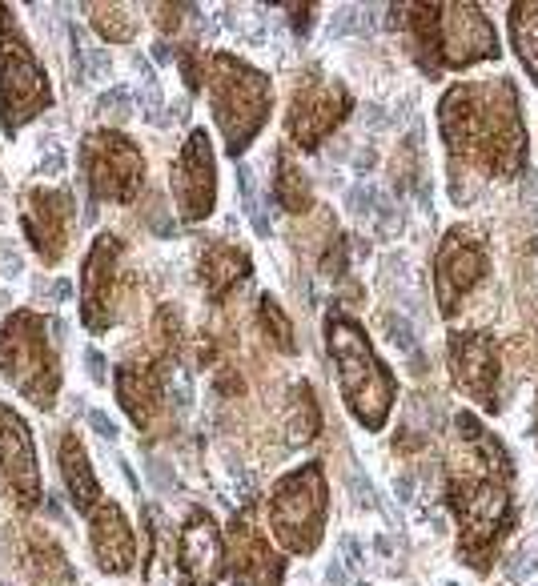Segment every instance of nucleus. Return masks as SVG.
I'll return each instance as SVG.
<instances>
[{"mask_svg": "<svg viewBox=\"0 0 538 586\" xmlns=\"http://www.w3.org/2000/svg\"><path fill=\"white\" fill-rule=\"evenodd\" d=\"M97 109H101L105 117H113V121H125V117H129V89H109V93L97 101Z\"/></svg>", "mask_w": 538, "mask_h": 586, "instance_id": "nucleus-30", "label": "nucleus"}, {"mask_svg": "<svg viewBox=\"0 0 538 586\" xmlns=\"http://www.w3.org/2000/svg\"><path fill=\"white\" fill-rule=\"evenodd\" d=\"M450 502L458 510L462 522V542L458 550L466 554L470 566H486V550L494 546V538L502 534L506 518H510V494L506 482L482 478V482H450Z\"/></svg>", "mask_w": 538, "mask_h": 586, "instance_id": "nucleus-9", "label": "nucleus"}, {"mask_svg": "<svg viewBox=\"0 0 538 586\" xmlns=\"http://www.w3.org/2000/svg\"><path fill=\"white\" fill-rule=\"evenodd\" d=\"M350 113V93L346 85L322 77V73H306L294 89V109H290V133L302 149H318Z\"/></svg>", "mask_w": 538, "mask_h": 586, "instance_id": "nucleus-11", "label": "nucleus"}, {"mask_svg": "<svg viewBox=\"0 0 538 586\" xmlns=\"http://www.w3.org/2000/svg\"><path fill=\"white\" fill-rule=\"evenodd\" d=\"M530 257H534V261H538V237H534V241H530Z\"/></svg>", "mask_w": 538, "mask_h": 586, "instance_id": "nucleus-38", "label": "nucleus"}, {"mask_svg": "<svg viewBox=\"0 0 538 586\" xmlns=\"http://www.w3.org/2000/svg\"><path fill=\"white\" fill-rule=\"evenodd\" d=\"M326 506H330V494H326V474L318 462L282 478L274 494H269V522H274L278 542L290 554L318 550L326 530Z\"/></svg>", "mask_w": 538, "mask_h": 586, "instance_id": "nucleus-6", "label": "nucleus"}, {"mask_svg": "<svg viewBox=\"0 0 538 586\" xmlns=\"http://www.w3.org/2000/svg\"><path fill=\"white\" fill-rule=\"evenodd\" d=\"M117 394H121V406L125 414L141 426V430H153L157 418H161V382L153 370H137V366H121L117 370Z\"/></svg>", "mask_w": 538, "mask_h": 586, "instance_id": "nucleus-20", "label": "nucleus"}, {"mask_svg": "<svg viewBox=\"0 0 538 586\" xmlns=\"http://www.w3.org/2000/svg\"><path fill=\"white\" fill-rule=\"evenodd\" d=\"M386 330H390V342L414 362V374H426V366H422V350H418V342H414V330H410V322L406 318H394V314H386Z\"/></svg>", "mask_w": 538, "mask_h": 586, "instance_id": "nucleus-29", "label": "nucleus"}, {"mask_svg": "<svg viewBox=\"0 0 538 586\" xmlns=\"http://www.w3.org/2000/svg\"><path fill=\"white\" fill-rule=\"evenodd\" d=\"M0 378L13 382L33 406L53 410L61 390V370L53 346L45 338V318L33 310H17L0 330Z\"/></svg>", "mask_w": 538, "mask_h": 586, "instance_id": "nucleus-5", "label": "nucleus"}, {"mask_svg": "<svg viewBox=\"0 0 538 586\" xmlns=\"http://www.w3.org/2000/svg\"><path fill=\"white\" fill-rule=\"evenodd\" d=\"M486 273V253L482 245L466 233V229H450L442 249H438V261H434V289H438V310L442 314H454L462 293H470Z\"/></svg>", "mask_w": 538, "mask_h": 586, "instance_id": "nucleus-14", "label": "nucleus"}, {"mask_svg": "<svg viewBox=\"0 0 538 586\" xmlns=\"http://www.w3.org/2000/svg\"><path fill=\"white\" fill-rule=\"evenodd\" d=\"M25 574L37 586H73L77 582L65 550L41 530H29V538H25Z\"/></svg>", "mask_w": 538, "mask_h": 586, "instance_id": "nucleus-21", "label": "nucleus"}, {"mask_svg": "<svg viewBox=\"0 0 538 586\" xmlns=\"http://www.w3.org/2000/svg\"><path fill=\"white\" fill-rule=\"evenodd\" d=\"M13 25H17L13 9H9V5H0V41H9V37H13Z\"/></svg>", "mask_w": 538, "mask_h": 586, "instance_id": "nucleus-36", "label": "nucleus"}, {"mask_svg": "<svg viewBox=\"0 0 538 586\" xmlns=\"http://www.w3.org/2000/svg\"><path fill=\"white\" fill-rule=\"evenodd\" d=\"M61 474H65V486H69L73 506L81 514H93V506L101 502V486H97V474H93L89 454L77 442V434H65L61 438Z\"/></svg>", "mask_w": 538, "mask_h": 586, "instance_id": "nucleus-22", "label": "nucleus"}, {"mask_svg": "<svg viewBox=\"0 0 538 586\" xmlns=\"http://www.w3.org/2000/svg\"><path fill=\"white\" fill-rule=\"evenodd\" d=\"M0 474H5L17 506L33 510L45 494L41 486V466H37V450H33V434L25 426V418L0 402Z\"/></svg>", "mask_w": 538, "mask_h": 586, "instance_id": "nucleus-13", "label": "nucleus"}, {"mask_svg": "<svg viewBox=\"0 0 538 586\" xmlns=\"http://www.w3.org/2000/svg\"><path fill=\"white\" fill-rule=\"evenodd\" d=\"M257 314H261V326L269 330V338H274V346H278L282 354H294V350H298V342H294V326H290V318L282 314V306H278L274 298H269V293H265V298H261V306H257Z\"/></svg>", "mask_w": 538, "mask_h": 586, "instance_id": "nucleus-28", "label": "nucleus"}, {"mask_svg": "<svg viewBox=\"0 0 538 586\" xmlns=\"http://www.w3.org/2000/svg\"><path fill=\"white\" fill-rule=\"evenodd\" d=\"M229 546H233V582H253V586L282 582V558L269 550L265 534L249 522V514H233Z\"/></svg>", "mask_w": 538, "mask_h": 586, "instance_id": "nucleus-18", "label": "nucleus"}, {"mask_svg": "<svg viewBox=\"0 0 538 586\" xmlns=\"http://www.w3.org/2000/svg\"><path fill=\"white\" fill-rule=\"evenodd\" d=\"M290 442L294 446H306L318 438L322 430V414H318V402H314V390L310 386H298L294 390V410H290Z\"/></svg>", "mask_w": 538, "mask_h": 586, "instance_id": "nucleus-25", "label": "nucleus"}, {"mask_svg": "<svg viewBox=\"0 0 538 586\" xmlns=\"http://www.w3.org/2000/svg\"><path fill=\"white\" fill-rule=\"evenodd\" d=\"M209 105H213L217 129L225 133L229 157H241L249 149V141L261 133V125L269 121L274 85L253 65H245L229 53H213L209 57Z\"/></svg>", "mask_w": 538, "mask_h": 586, "instance_id": "nucleus-3", "label": "nucleus"}, {"mask_svg": "<svg viewBox=\"0 0 538 586\" xmlns=\"http://www.w3.org/2000/svg\"><path fill=\"white\" fill-rule=\"evenodd\" d=\"M81 177L93 201L129 205L145 181V157L125 133L97 129L81 145Z\"/></svg>", "mask_w": 538, "mask_h": 586, "instance_id": "nucleus-7", "label": "nucleus"}, {"mask_svg": "<svg viewBox=\"0 0 538 586\" xmlns=\"http://www.w3.org/2000/svg\"><path fill=\"white\" fill-rule=\"evenodd\" d=\"M450 366L454 382L482 406H494V382H498V354L490 334H454L450 338Z\"/></svg>", "mask_w": 538, "mask_h": 586, "instance_id": "nucleus-17", "label": "nucleus"}, {"mask_svg": "<svg viewBox=\"0 0 538 586\" xmlns=\"http://www.w3.org/2000/svg\"><path fill=\"white\" fill-rule=\"evenodd\" d=\"M125 249L117 233H101L85 257L81 269V322L89 334H105L117 322L121 302V273H125Z\"/></svg>", "mask_w": 538, "mask_h": 586, "instance_id": "nucleus-10", "label": "nucleus"}, {"mask_svg": "<svg viewBox=\"0 0 538 586\" xmlns=\"http://www.w3.org/2000/svg\"><path fill=\"white\" fill-rule=\"evenodd\" d=\"M326 338H330V358H334V366H338V386H342V398H346L350 414H354L366 430H382L386 418H390V406H394V398H398L394 374L374 358L366 334H362L350 318L330 314Z\"/></svg>", "mask_w": 538, "mask_h": 586, "instance_id": "nucleus-2", "label": "nucleus"}, {"mask_svg": "<svg viewBox=\"0 0 538 586\" xmlns=\"http://www.w3.org/2000/svg\"><path fill=\"white\" fill-rule=\"evenodd\" d=\"M89 542L97 554V566L109 574H129L133 558H137V542H133V526L125 522L117 502H97L89 514Z\"/></svg>", "mask_w": 538, "mask_h": 586, "instance_id": "nucleus-19", "label": "nucleus"}, {"mask_svg": "<svg viewBox=\"0 0 538 586\" xmlns=\"http://www.w3.org/2000/svg\"><path fill=\"white\" fill-rule=\"evenodd\" d=\"M221 570H225L221 530H217V522L205 510H197L181 526V542H177V574H181V586H213L221 578Z\"/></svg>", "mask_w": 538, "mask_h": 586, "instance_id": "nucleus-16", "label": "nucleus"}, {"mask_svg": "<svg viewBox=\"0 0 538 586\" xmlns=\"http://www.w3.org/2000/svg\"><path fill=\"white\" fill-rule=\"evenodd\" d=\"M181 13H189V9H173V5H157V25L169 33V29H177L181 25Z\"/></svg>", "mask_w": 538, "mask_h": 586, "instance_id": "nucleus-31", "label": "nucleus"}, {"mask_svg": "<svg viewBox=\"0 0 538 586\" xmlns=\"http://www.w3.org/2000/svg\"><path fill=\"white\" fill-rule=\"evenodd\" d=\"M274 197H278V205H286L290 213H306V209H310V181L302 177V169H294V165H290V157H286V153H282V161H278Z\"/></svg>", "mask_w": 538, "mask_h": 586, "instance_id": "nucleus-26", "label": "nucleus"}, {"mask_svg": "<svg viewBox=\"0 0 538 586\" xmlns=\"http://www.w3.org/2000/svg\"><path fill=\"white\" fill-rule=\"evenodd\" d=\"M21 225H25V237L33 241V249L57 265L65 245H69V225H73V197L61 193V189H29L25 193V205H21Z\"/></svg>", "mask_w": 538, "mask_h": 586, "instance_id": "nucleus-15", "label": "nucleus"}, {"mask_svg": "<svg viewBox=\"0 0 538 586\" xmlns=\"http://www.w3.org/2000/svg\"><path fill=\"white\" fill-rule=\"evenodd\" d=\"M522 201L534 205V221H538V173H526V181H522Z\"/></svg>", "mask_w": 538, "mask_h": 586, "instance_id": "nucleus-34", "label": "nucleus"}, {"mask_svg": "<svg viewBox=\"0 0 538 586\" xmlns=\"http://www.w3.org/2000/svg\"><path fill=\"white\" fill-rule=\"evenodd\" d=\"M89 422L97 426V434H101V438H109V442L117 438V426H113V422H109V418H105L101 410H93V414H89Z\"/></svg>", "mask_w": 538, "mask_h": 586, "instance_id": "nucleus-35", "label": "nucleus"}, {"mask_svg": "<svg viewBox=\"0 0 538 586\" xmlns=\"http://www.w3.org/2000/svg\"><path fill=\"white\" fill-rule=\"evenodd\" d=\"M438 125L446 149L458 161H478L498 177L522 173L526 129L518 117V97L510 81L494 85H454L438 105Z\"/></svg>", "mask_w": 538, "mask_h": 586, "instance_id": "nucleus-1", "label": "nucleus"}, {"mask_svg": "<svg viewBox=\"0 0 538 586\" xmlns=\"http://www.w3.org/2000/svg\"><path fill=\"white\" fill-rule=\"evenodd\" d=\"M458 434H462L466 442H478V438H482V426H478V418H474V414H458Z\"/></svg>", "mask_w": 538, "mask_h": 586, "instance_id": "nucleus-33", "label": "nucleus"}, {"mask_svg": "<svg viewBox=\"0 0 538 586\" xmlns=\"http://www.w3.org/2000/svg\"><path fill=\"white\" fill-rule=\"evenodd\" d=\"M49 105H53V89L37 53L21 37L0 41V129L13 137Z\"/></svg>", "mask_w": 538, "mask_h": 586, "instance_id": "nucleus-8", "label": "nucleus"}, {"mask_svg": "<svg viewBox=\"0 0 538 586\" xmlns=\"http://www.w3.org/2000/svg\"><path fill=\"white\" fill-rule=\"evenodd\" d=\"M290 21H294V33H306L314 21V5H290Z\"/></svg>", "mask_w": 538, "mask_h": 586, "instance_id": "nucleus-32", "label": "nucleus"}, {"mask_svg": "<svg viewBox=\"0 0 538 586\" xmlns=\"http://www.w3.org/2000/svg\"><path fill=\"white\" fill-rule=\"evenodd\" d=\"M510 33H514V49L530 73V81L538 85V5H514L510 9Z\"/></svg>", "mask_w": 538, "mask_h": 586, "instance_id": "nucleus-24", "label": "nucleus"}, {"mask_svg": "<svg viewBox=\"0 0 538 586\" xmlns=\"http://www.w3.org/2000/svg\"><path fill=\"white\" fill-rule=\"evenodd\" d=\"M173 197H177V213L189 225L205 221L217 205V157L205 129H193L173 161Z\"/></svg>", "mask_w": 538, "mask_h": 586, "instance_id": "nucleus-12", "label": "nucleus"}, {"mask_svg": "<svg viewBox=\"0 0 538 586\" xmlns=\"http://www.w3.org/2000/svg\"><path fill=\"white\" fill-rule=\"evenodd\" d=\"M89 13H93L97 33H101L109 45H125V41H133L137 21H133L129 9H121V5H89Z\"/></svg>", "mask_w": 538, "mask_h": 586, "instance_id": "nucleus-27", "label": "nucleus"}, {"mask_svg": "<svg viewBox=\"0 0 538 586\" xmlns=\"http://www.w3.org/2000/svg\"><path fill=\"white\" fill-rule=\"evenodd\" d=\"M241 277H249V257L225 241H213L201 257V281L209 289V298H221L229 285H237Z\"/></svg>", "mask_w": 538, "mask_h": 586, "instance_id": "nucleus-23", "label": "nucleus"}, {"mask_svg": "<svg viewBox=\"0 0 538 586\" xmlns=\"http://www.w3.org/2000/svg\"><path fill=\"white\" fill-rule=\"evenodd\" d=\"M410 25L418 45L430 53L434 69H462L486 57H498V33L478 5H414Z\"/></svg>", "mask_w": 538, "mask_h": 586, "instance_id": "nucleus-4", "label": "nucleus"}, {"mask_svg": "<svg viewBox=\"0 0 538 586\" xmlns=\"http://www.w3.org/2000/svg\"><path fill=\"white\" fill-rule=\"evenodd\" d=\"M89 374H93L97 382H105V370H101V354H89Z\"/></svg>", "mask_w": 538, "mask_h": 586, "instance_id": "nucleus-37", "label": "nucleus"}]
</instances>
